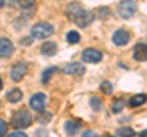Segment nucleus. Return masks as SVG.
I'll use <instances>...</instances> for the list:
<instances>
[{"instance_id": "9b49d317", "label": "nucleus", "mask_w": 147, "mask_h": 137, "mask_svg": "<svg viewBox=\"0 0 147 137\" xmlns=\"http://www.w3.org/2000/svg\"><path fill=\"white\" fill-rule=\"evenodd\" d=\"M134 58L137 61H146V59H147V45H146V43H137L135 45Z\"/></svg>"}, {"instance_id": "f03ea898", "label": "nucleus", "mask_w": 147, "mask_h": 137, "mask_svg": "<svg viewBox=\"0 0 147 137\" xmlns=\"http://www.w3.org/2000/svg\"><path fill=\"white\" fill-rule=\"evenodd\" d=\"M31 124H32V116L25 109H20V110H17L12 114L11 125L15 129H26Z\"/></svg>"}, {"instance_id": "dca6fc26", "label": "nucleus", "mask_w": 147, "mask_h": 137, "mask_svg": "<svg viewBox=\"0 0 147 137\" xmlns=\"http://www.w3.org/2000/svg\"><path fill=\"white\" fill-rule=\"evenodd\" d=\"M59 68L57 66H50L48 68H45V70L43 71V75H42V83L43 85H47L49 80H50V77H52L53 74H55V72H58Z\"/></svg>"}, {"instance_id": "7ed1b4c3", "label": "nucleus", "mask_w": 147, "mask_h": 137, "mask_svg": "<svg viewBox=\"0 0 147 137\" xmlns=\"http://www.w3.org/2000/svg\"><path fill=\"white\" fill-rule=\"evenodd\" d=\"M53 33H54V26L50 25V24H47V22H39V24H36L31 28L32 37L37 38V39L48 38Z\"/></svg>"}, {"instance_id": "423d86ee", "label": "nucleus", "mask_w": 147, "mask_h": 137, "mask_svg": "<svg viewBox=\"0 0 147 137\" xmlns=\"http://www.w3.org/2000/svg\"><path fill=\"white\" fill-rule=\"evenodd\" d=\"M82 60L86 62H93L97 64L102 60V53L94 48H87L82 53Z\"/></svg>"}, {"instance_id": "20e7f679", "label": "nucleus", "mask_w": 147, "mask_h": 137, "mask_svg": "<svg viewBox=\"0 0 147 137\" xmlns=\"http://www.w3.org/2000/svg\"><path fill=\"white\" fill-rule=\"evenodd\" d=\"M136 11L137 5L135 1H131V0H125V1H121L118 5V13L123 19H130L135 15Z\"/></svg>"}, {"instance_id": "a211bd4d", "label": "nucleus", "mask_w": 147, "mask_h": 137, "mask_svg": "<svg viewBox=\"0 0 147 137\" xmlns=\"http://www.w3.org/2000/svg\"><path fill=\"white\" fill-rule=\"evenodd\" d=\"M117 135L119 137H134L136 134L131 127H120L117 130Z\"/></svg>"}, {"instance_id": "412c9836", "label": "nucleus", "mask_w": 147, "mask_h": 137, "mask_svg": "<svg viewBox=\"0 0 147 137\" xmlns=\"http://www.w3.org/2000/svg\"><path fill=\"white\" fill-rule=\"evenodd\" d=\"M123 108H124V100L123 99H117L115 102H114V104L112 105V113L113 114L120 113L123 110Z\"/></svg>"}, {"instance_id": "a878e982", "label": "nucleus", "mask_w": 147, "mask_h": 137, "mask_svg": "<svg viewBox=\"0 0 147 137\" xmlns=\"http://www.w3.org/2000/svg\"><path fill=\"white\" fill-rule=\"evenodd\" d=\"M82 137H98V135L96 134V132H93V131H85L84 132V135H82Z\"/></svg>"}, {"instance_id": "5701e85b", "label": "nucleus", "mask_w": 147, "mask_h": 137, "mask_svg": "<svg viewBox=\"0 0 147 137\" xmlns=\"http://www.w3.org/2000/svg\"><path fill=\"white\" fill-rule=\"evenodd\" d=\"M6 131H7V125H6V122L0 119V137H4V136H5Z\"/></svg>"}, {"instance_id": "6ab92c4d", "label": "nucleus", "mask_w": 147, "mask_h": 137, "mask_svg": "<svg viewBox=\"0 0 147 137\" xmlns=\"http://www.w3.org/2000/svg\"><path fill=\"white\" fill-rule=\"evenodd\" d=\"M80 34L77 33L76 31H69L67 32V34H66V40L70 44H77V43H80Z\"/></svg>"}, {"instance_id": "4468645a", "label": "nucleus", "mask_w": 147, "mask_h": 137, "mask_svg": "<svg viewBox=\"0 0 147 137\" xmlns=\"http://www.w3.org/2000/svg\"><path fill=\"white\" fill-rule=\"evenodd\" d=\"M80 129H81V125L76 121L69 120V121L65 122V132L69 136H75L77 132L80 131Z\"/></svg>"}, {"instance_id": "cd10ccee", "label": "nucleus", "mask_w": 147, "mask_h": 137, "mask_svg": "<svg viewBox=\"0 0 147 137\" xmlns=\"http://www.w3.org/2000/svg\"><path fill=\"white\" fill-rule=\"evenodd\" d=\"M3 89V80H1V77H0V91Z\"/></svg>"}, {"instance_id": "2eb2a0df", "label": "nucleus", "mask_w": 147, "mask_h": 137, "mask_svg": "<svg viewBox=\"0 0 147 137\" xmlns=\"http://www.w3.org/2000/svg\"><path fill=\"white\" fill-rule=\"evenodd\" d=\"M90 105L96 113H98L102 110V108H103V100L100 99L98 95H93V97H91V99H90Z\"/></svg>"}, {"instance_id": "1a4fd4ad", "label": "nucleus", "mask_w": 147, "mask_h": 137, "mask_svg": "<svg viewBox=\"0 0 147 137\" xmlns=\"http://www.w3.org/2000/svg\"><path fill=\"white\" fill-rule=\"evenodd\" d=\"M112 39H113L114 44H117L118 47H123V45H126L129 43L130 34H129L127 31H125V30H118L114 32Z\"/></svg>"}, {"instance_id": "f3484780", "label": "nucleus", "mask_w": 147, "mask_h": 137, "mask_svg": "<svg viewBox=\"0 0 147 137\" xmlns=\"http://www.w3.org/2000/svg\"><path fill=\"white\" fill-rule=\"evenodd\" d=\"M146 102V95L145 94H136L132 98H130V107H140Z\"/></svg>"}, {"instance_id": "4be33fe9", "label": "nucleus", "mask_w": 147, "mask_h": 137, "mask_svg": "<svg viewBox=\"0 0 147 137\" xmlns=\"http://www.w3.org/2000/svg\"><path fill=\"white\" fill-rule=\"evenodd\" d=\"M50 119H52V114L44 111L42 115L38 116V121L40 122V124H48V122L50 121Z\"/></svg>"}, {"instance_id": "0eeeda50", "label": "nucleus", "mask_w": 147, "mask_h": 137, "mask_svg": "<svg viewBox=\"0 0 147 137\" xmlns=\"http://www.w3.org/2000/svg\"><path fill=\"white\" fill-rule=\"evenodd\" d=\"M26 74H27V64L26 62H17L16 65L11 68L10 76H11L12 81L20 82Z\"/></svg>"}, {"instance_id": "bb28decb", "label": "nucleus", "mask_w": 147, "mask_h": 137, "mask_svg": "<svg viewBox=\"0 0 147 137\" xmlns=\"http://www.w3.org/2000/svg\"><path fill=\"white\" fill-rule=\"evenodd\" d=\"M140 136H141V137H146V130H144V132H141Z\"/></svg>"}, {"instance_id": "c756f323", "label": "nucleus", "mask_w": 147, "mask_h": 137, "mask_svg": "<svg viewBox=\"0 0 147 137\" xmlns=\"http://www.w3.org/2000/svg\"><path fill=\"white\" fill-rule=\"evenodd\" d=\"M107 137H113V136H107Z\"/></svg>"}, {"instance_id": "39448f33", "label": "nucleus", "mask_w": 147, "mask_h": 137, "mask_svg": "<svg viewBox=\"0 0 147 137\" xmlns=\"http://www.w3.org/2000/svg\"><path fill=\"white\" fill-rule=\"evenodd\" d=\"M63 72L66 75H75V76H81L86 72V67L82 62H70L64 66Z\"/></svg>"}, {"instance_id": "aec40b11", "label": "nucleus", "mask_w": 147, "mask_h": 137, "mask_svg": "<svg viewBox=\"0 0 147 137\" xmlns=\"http://www.w3.org/2000/svg\"><path fill=\"white\" fill-rule=\"evenodd\" d=\"M99 89L102 91L104 94L109 95V94H112V93H113V85L110 83L109 81H103L102 83L99 85Z\"/></svg>"}, {"instance_id": "b1692460", "label": "nucleus", "mask_w": 147, "mask_h": 137, "mask_svg": "<svg viewBox=\"0 0 147 137\" xmlns=\"http://www.w3.org/2000/svg\"><path fill=\"white\" fill-rule=\"evenodd\" d=\"M18 4H20V6H21V7L27 9V7L33 6V4H34V3H33V1H31V0H30V1H20Z\"/></svg>"}, {"instance_id": "f8f14e48", "label": "nucleus", "mask_w": 147, "mask_h": 137, "mask_svg": "<svg viewBox=\"0 0 147 137\" xmlns=\"http://www.w3.org/2000/svg\"><path fill=\"white\" fill-rule=\"evenodd\" d=\"M40 52H42V54L45 55V56H53V55L57 54L58 47H57V44H55L54 42L48 40V42H44L42 44V47H40Z\"/></svg>"}, {"instance_id": "9d476101", "label": "nucleus", "mask_w": 147, "mask_h": 137, "mask_svg": "<svg viewBox=\"0 0 147 137\" xmlns=\"http://www.w3.org/2000/svg\"><path fill=\"white\" fill-rule=\"evenodd\" d=\"M13 53V44L7 38H0V58H9Z\"/></svg>"}, {"instance_id": "ddd939ff", "label": "nucleus", "mask_w": 147, "mask_h": 137, "mask_svg": "<svg viewBox=\"0 0 147 137\" xmlns=\"http://www.w3.org/2000/svg\"><path fill=\"white\" fill-rule=\"evenodd\" d=\"M6 99L9 103H18L22 99V92L20 88H12L6 93Z\"/></svg>"}, {"instance_id": "f257e3e1", "label": "nucleus", "mask_w": 147, "mask_h": 137, "mask_svg": "<svg viewBox=\"0 0 147 137\" xmlns=\"http://www.w3.org/2000/svg\"><path fill=\"white\" fill-rule=\"evenodd\" d=\"M66 15H67L69 19L71 21H74L77 26L81 27V28L91 25L94 20L93 12L90 11V10L82 9L79 4H70V5L67 6Z\"/></svg>"}, {"instance_id": "c85d7f7f", "label": "nucleus", "mask_w": 147, "mask_h": 137, "mask_svg": "<svg viewBox=\"0 0 147 137\" xmlns=\"http://www.w3.org/2000/svg\"><path fill=\"white\" fill-rule=\"evenodd\" d=\"M4 6V1H3V0H0V9H1Z\"/></svg>"}, {"instance_id": "393cba45", "label": "nucleus", "mask_w": 147, "mask_h": 137, "mask_svg": "<svg viewBox=\"0 0 147 137\" xmlns=\"http://www.w3.org/2000/svg\"><path fill=\"white\" fill-rule=\"evenodd\" d=\"M7 137H27V135L25 134V132H21V131H16V132H12V134H10Z\"/></svg>"}, {"instance_id": "6e6552de", "label": "nucleus", "mask_w": 147, "mask_h": 137, "mask_svg": "<svg viewBox=\"0 0 147 137\" xmlns=\"http://www.w3.org/2000/svg\"><path fill=\"white\" fill-rule=\"evenodd\" d=\"M30 105L32 109L37 111H44L45 109V94L43 93H36L30 99Z\"/></svg>"}]
</instances>
